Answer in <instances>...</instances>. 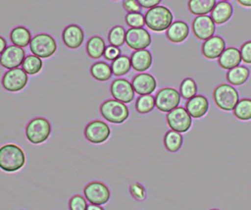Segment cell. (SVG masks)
I'll use <instances>...</instances> for the list:
<instances>
[{"label": "cell", "mask_w": 251, "mask_h": 210, "mask_svg": "<svg viewBox=\"0 0 251 210\" xmlns=\"http://www.w3.org/2000/svg\"><path fill=\"white\" fill-rule=\"evenodd\" d=\"M123 8L127 13L140 12L141 10V6L137 2V0H123Z\"/></svg>", "instance_id": "obj_40"}, {"label": "cell", "mask_w": 251, "mask_h": 210, "mask_svg": "<svg viewBox=\"0 0 251 210\" xmlns=\"http://www.w3.org/2000/svg\"><path fill=\"white\" fill-rule=\"evenodd\" d=\"M111 131L109 126L100 120L89 122L84 128V136L91 143L99 144L106 141L110 136Z\"/></svg>", "instance_id": "obj_11"}, {"label": "cell", "mask_w": 251, "mask_h": 210, "mask_svg": "<svg viewBox=\"0 0 251 210\" xmlns=\"http://www.w3.org/2000/svg\"><path fill=\"white\" fill-rule=\"evenodd\" d=\"M233 114L238 120H251V98L240 99L233 109Z\"/></svg>", "instance_id": "obj_32"}, {"label": "cell", "mask_w": 251, "mask_h": 210, "mask_svg": "<svg viewBox=\"0 0 251 210\" xmlns=\"http://www.w3.org/2000/svg\"><path fill=\"white\" fill-rule=\"evenodd\" d=\"M161 1L162 0H137L139 5L141 6V8H144V9L153 8L157 5H159L161 3Z\"/></svg>", "instance_id": "obj_42"}, {"label": "cell", "mask_w": 251, "mask_h": 210, "mask_svg": "<svg viewBox=\"0 0 251 210\" xmlns=\"http://www.w3.org/2000/svg\"><path fill=\"white\" fill-rule=\"evenodd\" d=\"M166 35L171 42H183L189 35V26L183 21H175L168 27Z\"/></svg>", "instance_id": "obj_20"}, {"label": "cell", "mask_w": 251, "mask_h": 210, "mask_svg": "<svg viewBox=\"0 0 251 210\" xmlns=\"http://www.w3.org/2000/svg\"><path fill=\"white\" fill-rule=\"evenodd\" d=\"M112 73L116 77H122L126 75L131 69L130 58L126 55H120L111 64Z\"/></svg>", "instance_id": "obj_29"}, {"label": "cell", "mask_w": 251, "mask_h": 210, "mask_svg": "<svg viewBox=\"0 0 251 210\" xmlns=\"http://www.w3.org/2000/svg\"><path fill=\"white\" fill-rule=\"evenodd\" d=\"M233 8L228 1L217 2L211 12V18L216 25L226 24L232 16Z\"/></svg>", "instance_id": "obj_22"}, {"label": "cell", "mask_w": 251, "mask_h": 210, "mask_svg": "<svg viewBox=\"0 0 251 210\" xmlns=\"http://www.w3.org/2000/svg\"><path fill=\"white\" fill-rule=\"evenodd\" d=\"M25 163L24 150L15 143H7L0 147V169L13 173L19 171Z\"/></svg>", "instance_id": "obj_1"}, {"label": "cell", "mask_w": 251, "mask_h": 210, "mask_svg": "<svg viewBox=\"0 0 251 210\" xmlns=\"http://www.w3.org/2000/svg\"><path fill=\"white\" fill-rule=\"evenodd\" d=\"M191 116L187 112L184 107L177 106L176 108L173 109L172 111L168 112L167 114V124L171 128L178 132H185L187 131L192 124Z\"/></svg>", "instance_id": "obj_8"}, {"label": "cell", "mask_w": 251, "mask_h": 210, "mask_svg": "<svg viewBox=\"0 0 251 210\" xmlns=\"http://www.w3.org/2000/svg\"><path fill=\"white\" fill-rule=\"evenodd\" d=\"M90 74L95 79L99 81H106L111 79L113 75L111 66L103 61H98L92 64L90 67Z\"/></svg>", "instance_id": "obj_28"}, {"label": "cell", "mask_w": 251, "mask_h": 210, "mask_svg": "<svg viewBox=\"0 0 251 210\" xmlns=\"http://www.w3.org/2000/svg\"><path fill=\"white\" fill-rule=\"evenodd\" d=\"M126 43L133 50L146 49L151 44V35L143 27H130L126 31Z\"/></svg>", "instance_id": "obj_12"}, {"label": "cell", "mask_w": 251, "mask_h": 210, "mask_svg": "<svg viewBox=\"0 0 251 210\" xmlns=\"http://www.w3.org/2000/svg\"><path fill=\"white\" fill-rule=\"evenodd\" d=\"M217 0H189L188 10L195 16L208 15L215 7Z\"/></svg>", "instance_id": "obj_26"}, {"label": "cell", "mask_w": 251, "mask_h": 210, "mask_svg": "<svg viewBox=\"0 0 251 210\" xmlns=\"http://www.w3.org/2000/svg\"><path fill=\"white\" fill-rule=\"evenodd\" d=\"M185 109L192 118L199 119L207 113L209 109V101L204 95L196 94L186 101Z\"/></svg>", "instance_id": "obj_19"}, {"label": "cell", "mask_w": 251, "mask_h": 210, "mask_svg": "<svg viewBox=\"0 0 251 210\" xmlns=\"http://www.w3.org/2000/svg\"><path fill=\"white\" fill-rule=\"evenodd\" d=\"M110 92L114 99L123 103H129L134 98V89L131 82L126 79H116L110 86Z\"/></svg>", "instance_id": "obj_14"}, {"label": "cell", "mask_w": 251, "mask_h": 210, "mask_svg": "<svg viewBox=\"0 0 251 210\" xmlns=\"http://www.w3.org/2000/svg\"><path fill=\"white\" fill-rule=\"evenodd\" d=\"M180 96L186 100L192 98L197 93V84L191 78H185L179 85Z\"/></svg>", "instance_id": "obj_35"}, {"label": "cell", "mask_w": 251, "mask_h": 210, "mask_svg": "<svg viewBox=\"0 0 251 210\" xmlns=\"http://www.w3.org/2000/svg\"><path fill=\"white\" fill-rule=\"evenodd\" d=\"M43 67V62L40 57L36 55H27L23 61L22 69L27 75H36L38 74Z\"/></svg>", "instance_id": "obj_31"}, {"label": "cell", "mask_w": 251, "mask_h": 210, "mask_svg": "<svg viewBox=\"0 0 251 210\" xmlns=\"http://www.w3.org/2000/svg\"><path fill=\"white\" fill-rule=\"evenodd\" d=\"M126 29L122 26H115L112 27L108 34V41L110 45L121 47L126 42Z\"/></svg>", "instance_id": "obj_34"}, {"label": "cell", "mask_w": 251, "mask_h": 210, "mask_svg": "<svg viewBox=\"0 0 251 210\" xmlns=\"http://www.w3.org/2000/svg\"><path fill=\"white\" fill-rule=\"evenodd\" d=\"M131 68L136 71L143 73L147 71L152 65V55L147 49L135 50L130 56Z\"/></svg>", "instance_id": "obj_23"}, {"label": "cell", "mask_w": 251, "mask_h": 210, "mask_svg": "<svg viewBox=\"0 0 251 210\" xmlns=\"http://www.w3.org/2000/svg\"><path fill=\"white\" fill-rule=\"evenodd\" d=\"M155 105V97L151 94L140 95L135 102V109L139 114H147L151 112Z\"/></svg>", "instance_id": "obj_33"}, {"label": "cell", "mask_w": 251, "mask_h": 210, "mask_svg": "<svg viewBox=\"0 0 251 210\" xmlns=\"http://www.w3.org/2000/svg\"><path fill=\"white\" fill-rule=\"evenodd\" d=\"M239 51L241 55V60L246 64H251V40L244 42L241 45Z\"/></svg>", "instance_id": "obj_39"}, {"label": "cell", "mask_w": 251, "mask_h": 210, "mask_svg": "<svg viewBox=\"0 0 251 210\" xmlns=\"http://www.w3.org/2000/svg\"><path fill=\"white\" fill-rule=\"evenodd\" d=\"M83 38L84 33L82 28L75 24L67 26L62 32V39L64 44L71 49L78 48L82 44Z\"/></svg>", "instance_id": "obj_18"}, {"label": "cell", "mask_w": 251, "mask_h": 210, "mask_svg": "<svg viewBox=\"0 0 251 210\" xmlns=\"http://www.w3.org/2000/svg\"><path fill=\"white\" fill-rule=\"evenodd\" d=\"M241 55L239 49L236 47H226L223 51V53L220 55L218 63L220 67L224 70H230L241 63Z\"/></svg>", "instance_id": "obj_21"}, {"label": "cell", "mask_w": 251, "mask_h": 210, "mask_svg": "<svg viewBox=\"0 0 251 210\" xmlns=\"http://www.w3.org/2000/svg\"><path fill=\"white\" fill-rule=\"evenodd\" d=\"M134 92L139 95L151 94L157 87L156 79L148 73H140L132 78L131 80Z\"/></svg>", "instance_id": "obj_16"}, {"label": "cell", "mask_w": 251, "mask_h": 210, "mask_svg": "<svg viewBox=\"0 0 251 210\" xmlns=\"http://www.w3.org/2000/svg\"><path fill=\"white\" fill-rule=\"evenodd\" d=\"M210 210H219V209H210Z\"/></svg>", "instance_id": "obj_46"}, {"label": "cell", "mask_w": 251, "mask_h": 210, "mask_svg": "<svg viewBox=\"0 0 251 210\" xmlns=\"http://www.w3.org/2000/svg\"><path fill=\"white\" fill-rule=\"evenodd\" d=\"M249 75L250 72L247 67L238 65L227 71L226 79L231 85H241L248 79Z\"/></svg>", "instance_id": "obj_24"}, {"label": "cell", "mask_w": 251, "mask_h": 210, "mask_svg": "<svg viewBox=\"0 0 251 210\" xmlns=\"http://www.w3.org/2000/svg\"><path fill=\"white\" fill-rule=\"evenodd\" d=\"M7 48V42L4 37L0 35V55L4 52V50Z\"/></svg>", "instance_id": "obj_43"}, {"label": "cell", "mask_w": 251, "mask_h": 210, "mask_svg": "<svg viewBox=\"0 0 251 210\" xmlns=\"http://www.w3.org/2000/svg\"><path fill=\"white\" fill-rule=\"evenodd\" d=\"M125 21L130 27H142L145 25V17L140 12L127 13L125 17Z\"/></svg>", "instance_id": "obj_36"}, {"label": "cell", "mask_w": 251, "mask_h": 210, "mask_svg": "<svg viewBox=\"0 0 251 210\" xmlns=\"http://www.w3.org/2000/svg\"><path fill=\"white\" fill-rule=\"evenodd\" d=\"M69 207H70V210H86L87 208L86 198H84L80 194H75L72 196V198L70 199Z\"/></svg>", "instance_id": "obj_38"}, {"label": "cell", "mask_w": 251, "mask_h": 210, "mask_svg": "<svg viewBox=\"0 0 251 210\" xmlns=\"http://www.w3.org/2000/svg\"><path fill=\"white\" fill-rule=\"evenodd\" d=\"M25 58V52L23 47L13 44L7 46L4 52L0 55V65L8 70L19 68L23 64Z\"/></svg>", "instance_id": "obj_15"}, {"label": "cell", "mask_w": 251, "mask_h": 210, "mask_svg": "<svg viewBox=\"0 0 251 210\" xmlns=\"http://www.w3.org/2000/svg\"><path fill=\"white\" fill-rule=\"evenodd\" d=\"M226 48V42L220 35H213L210 38L204 40L202 44V54L205 58L213 60L220 57Z\"/></svg>", "instance_id": "obj_17"}, {"label": "cell", "mask_w": 251, "mask_h": 210, "mask_svg": "<svg viewBox=\"0 0 251 210\" xmlns=\"http://www.w3.org/2000/svg\"><path fill=\"white\" fill-rule=\"evenodd\" d=\"M31 38L32 37L30 31L25 26H17L13 28L10 33V39L12 43L23 48L29 45Z\"/></svg>", "instance_id": "obj_27"}, {"label": "cell", "mask_w": 251, "mask_h": 210, "mask_svg": "<svg viewBox=\"0 0 251 210\" xmlns=\"http://www.w3.org/2000/svg\"><path fill=\"white\" fill-rule=\"evenodd\" d=\"M236 2L246 8H251V0H236Z\"/></svg>", "instance_id": "obj_44"}, {"label": "cell", "mask_w": 251, "mask_h": 210, "mask_svg": "<svg viewBox=\"0 0 251 210\" xmlns=\"http://www.w3.org/2000/svg\"><path fill=\"white\" fill-rule=\"evenodd\" d=\"M29 49L33 55H36L41 59H46L56 52L57 43L54 37L50 34L39 33L31 38Z\"/></svg>", "instance_id": "obj_6"}, {"label": "cell", "mask_w": 251, "mask_h": 210, "mask_svg": "<svg viewBox=\"0 0 251 210\" xmlns=\"http://www.w3.org/2000/svg\"><path fill=\"white\" fill-rule=\"evenodd\" d=\"M86 210H104L103 207H101L100 205H97V204H92L90 203L89 205H87V208Z\"/></svg>", "instance_id": "obj_45"}, {"label": "cell", "mask_w": 251, "mask_h": 210, "mask_svg": "<svg viewBox=\"0 0 251 210\" xmlns=\"http://www.w3.org/2000/svg\"><path fill=\"white\" fill-rule=\"evenodd\" d=\"M129 193L137 201H143L146 198V189L140 183H134L130 184Z\"/></svg>", "instance_id": "obj_37"}, {"label": "cell", "mask_w": 251, "mask_h": 210, "mask_svg": "<svg viewBox=\"0 0 251 210\" xmlns=\"http://www.w3.org/2000/svg\"><path fill=\"white\" fill-rule=\"evenodd\" d=\"M113 1H119V0H113Z\"/></svg>", "instance_id": "obj_48"}, {"label": "cell", "mask_w": 251, "mask_h": 210, "mask_svg": "<svg viewBox=\"0 0 251 210\" xmlns=\"http://www.w3.org/2000/svg\"><path fill=\"white\" fill-rule=\"evenodd\" d=\"M215 104L224 111H231L239 101V94L235 87L229 83L218 85L213 92Z\"/></svg>", "instance_id": "obj_4"}, {"label": "cell", "mask_w": 251, "mask_h": 210, "mask_svg": "<svg viewBox=\"0 0 251 210\" xmlns=\"http://www.w3.org/2000/svg\"><path fill=\"white\" fill-rule=\"evenodd\" d=\"M51 133V124L43 117H36L30 120L25 128V135L29 142L40 144L47 140Z\"/></svg>", "instance_id": "obj_5"}, {"label": "cell", "mask_w": 251, "mask_h": 210, "mask_svg": "<svg viewBox=\"0 0 251 210\" xmlns=\"http://www.w3.org/2000/svg\"><path fill=\"white\" fill-rule=\"evenodd\" d=\"M83 194L87 201L97 205L105 204L110 199V190L108 186L98 181L88 183L84 186Z\"/></svg>", "instance_id": "obj_10"}, {"label": "cell", "mask_w": 251, "mask_h": 210, "mask_svg": "<svg viewBox=\"0 0 251 210\" xmlns=\"http://www.w3.org/2000/svg\"><path fill=\"white\" fill-rule=\"evenodd\" d=\"M180 103V93L174 87L161 88L155 96V105L161 112H170Z\"/></svg>", "instance_id": "obj_7"}, {"label": "cell", "mask_w": 251, "mask_h": 210, "mask_svg": "<svg viewBox=\"0 0 251 210\" xmlns=\"http://www.w3.org/2000/svg\"><path fill=\"white\" fill-rule=\"evenodd\" d=\"M164 144L168 151L176 152L180 149L182 144V136L180 132L174 130H170L166 132L164 136Z\"/></svg>", "instance_id": "obj_30"}, {"label": "cell", "mask_w": 251, "mask_h": 210, "mask_svg": "<svg viewBox=\"0 0 251 210\" xmlns=\"http://www.w3.org/2000/svg\"><path fill=\"white\" fill-rule=\"evenodd\" d=\"M223 1H230V0H223Z\"/></svg>", "instance_id": "obj_47"}, {"label": "cell", "mask_w": 251, "mask_h": 210, "mask_svg": "<svg viewBox=\"0 0 251 210\" xmlns=\"http://www.w3.org/2000/svg\"><path fill=\"white\" fill-rule=\"evenodd\" d=\"M216 30V24L212 18L207 15L196 16L192 22L193 34L199 40H206L214 35Z\"/></svg>", "instance_id": "obj_13"}, {"label": "cell", "mask_w": 251, "mask_h": 210, "mask_svg": "<svg viewBox=\"0 0 251 210\" xmlns=\"http://www.w3.org/2000/svg\"><path fill=\"white\" fill-rule=\"evenodd\" d=\"M120 53L121 52H120L119 47L109 45V46H106L104 57H105V59H107L109 61H114L116 58H118L120 56Z\"/></svg>", "instance_id": "obj_41"}, {"label": "cell", "mask_w": 251, "mask_h": 210, "mask_svg": "<svg viewBox=\"0 0 251 210\" xmlns=\"http://www.w3.org/2000/svg\"><path fill=\"white\" fill-rule=\"evenodd\" d=\"M28 81L27 74L21 68H14L7 71L2 78L3 87L11 92H18L25 87Z\"/></svg>", "instance_id": "obj_9"}, {"label": "cell", "mask_w": 251, "mask_h": 210, "mask_svg": "<svg viewBox=\"0 0 251 210\" xmlns=\"http://www.w3.org/2000/svg\"><path fill=\"white\" fill-rule=\"evenodd\" d=\"M145 25L153 31H164L167 30L174 20L172 11L162 5H157L150 8L145 13Z\"/></svg>", "instance_id": "obj_2"}, {"label": "cell", "mask_w": 251, "mask_h": 210, "mask_svg": "<svg viewBox=\"0 0 251 210\" xmlns=\"http://www.w3.org/2000/svg\"><path fill=\"white\" fill-rule=\"evenodd\" d=\"M100 113L106 121L113 124H122L129 116V111L126 103L116 99L105 100L100 105Z\"/></svg>", "instance_id": "obj_3"}, {"label": "cell", "mask_w": 251, "mask_h": 210, "mask_svg": "<svg viewBox=\"0 0 251 210\" xmlns=\"http://www.w3.org/2000/svg\"><path fill=\"white\" fill-rule=\"evenodd\" d=\"M106 44L101 36L94 35L90 37L86 43L87 55L92 59H99L104 56Z\"/></svg>", "instance_id": "obj_25"}]
</instances>
